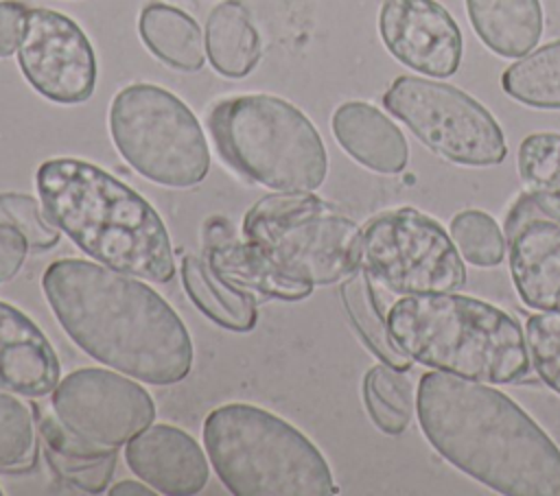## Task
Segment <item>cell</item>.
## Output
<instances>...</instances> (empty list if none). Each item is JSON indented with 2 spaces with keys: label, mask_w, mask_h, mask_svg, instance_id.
<instances>
[{
  "label": "cell",
  "mask_w": 560,
  "mask_h": 496,
  "mask_svg": "<svg viewBox=\"0 0 560 496\" xmlns=\"http://www.w3.org/2000/svg\"><path fill=\"white\" fill-rule=\"evenodd\" d=\"M35 184L48 221L96 262L158 284L175 275L162 216L105 168L55 157L37 168Z\"/></svg>",
  "instance_id": "3957f363"
},
{
  "label": "cell",
  "mask_w": 560,
  "mask_h": 496,
  "mask_svg": "<svg viewBox=\"0 0 560 496\" xmlns=\"http://www.w3.org/2000/svg\"><path fill=\"white\" fill-rule=\"evenodd\" d=\"M363 402L372 422L387 435L407 430L413 415L411 382L392 365H374L363 378Z\"/></svg>",
  "instance_id": "484cf974"
},
{
  "label": "cell",
  "mask_w": 560,
  "mask_h": 496,
  "mask_svg": "<svg viewBox=\"0 0 560 496\" xmlns=\"http://www.w3.org/2000/svg\"><path fill=\"white\" fill-rule=\"evenodd\" d=\"M332 133L339 146L361 166L396 175L409 162V144L402 131L365 101L341 103L332 114Z\"/></svg>",
  "instance_id": "ac0fdd59"
},
{
  "label": "cell",
  "mask_w": 560,
  "mask_h": 496,
  "mask_svg": "<svg viewBox=\"0 0 560 496\" xmlns=\"http://www.w3.org/2000/svg\"><path fill=\"white\" fill-rule=\"evenodd\" d=\"M378 33L389 55L420 74L446 79L462 63V31L435 0H383Z\"/></svg>",
  "instance_id": "4fadbf2b"
},
{
  "label": "cell",
  "mask_w": 560,
  "mask_h": 496,
  "mask_svg": "<svg viewBox=\"0 0 560 496\" xmlns=\"http://www.w3.org/2000/svg\"><path fill=\"white\" fill-rule=\"evenodd\" d=\"M243 236L298 284H335L361 267L363 229L313 192L258 199L243 216Z\"/></svg>",
  "instance_id": "52a82bcc"
},
{
  "label": "cell",
  "mask_w": 560,
  "mask_h": 496,
  "mask_svg": "<svg viewBox=\"0 0 560 496\" xmlns=\"http://www.w3.org/2000/svg\"><path fill=\"white\" fill-rule=\"evenodd\" d=\"M26 249V238L15 227L0 223V284L15 277V273L22 269Z\"/></svg>",
  "instance_id": "d6a6232c"
},
{
  "label": "cell",
  "mask_w": 560,
  "mask_h": 496,
  "mask_svg": "<svg viewBox=\"0 0 560 496\" xmlns=\"http://www.w3.org/2000/svg\"><path fill=\"white\" fill-rule=\"evenodd\" d=\"M203 253L219 275L256 293L260 302L271 297L295 302L308 297L313 291V286L282 277L252 243L236 240L232 225L221 216L210 219L203 227Z\"/></svg>",
  "instance_id": "e0dca14e"
},
{
  "label": "cell",
  "mask_w": 560,
  "mask_h": 496,
  "mask_svg": "<svg viewBox=\"0 0 560 496\" xmlns=\"http://www.w3.org/2000/svg\"><path fill=\"white\" fill-rule=\"evenodd\" d=\"M138 33L151 55L175 70L197 72L206 63V42L201 28L186 11L177 7L149 2L140 11Z\"/></svg>",
  "instance_id": "7402d4cb"
},
{
  "label": "cell",
  "mask_w": 560,
  "mask_h": 496,
  "mask_svg": "<svg viewBox=\"0 0 560 496\" xmlns=\"http://www.w3.org/2000/svg\"><path fill=\"white\" fill-rule=\"evenodd\" d=\"M153 492V487L142 485L140 481H120L109 487L112 496H151Z\"/></svg>",
  "instance_id": "e575fe53"
},
{
  "label": "cell",
  "mask_w": 560,
  "mask_h": 496,
  "mask_svg": "<svg viewBox=\"0 0 560 496\" xmlns=\"http://www.w3.org/2000/svg\"><path fill=\"white\" fill-rule=\"evenodd\" d=\"M416 415L451 465L503 496H560V448L503 391L446 371L420 376Z\"/></svg>",
  "instance_id": "7a4b0ae2"
},
{
  "label": "cell",
  "mask_w": 560,
  "mask_h": 496,
  "mask_svg": "<svg viewBox=\"0 0 560 496\" xmlns=\"http://www.w3.org/2000/svg\"><path fill=\"white\" fill-rule=\"evenodd\" d=\"M508 243L510 275L523 304L560 310V223L532 219Z\"/></svg>",
  "instance_id": "2e32d148"
},
{
  "label": "cell",
  "mask_w": 560,
  "mask_h": 496,
  "mask_svg": "<svg viewBox=\"0 0 560 496\" xmlns=\"http://www.w3.org/2000/svg\"><path fill=\"white\" fill-rule=\"evenodd\" d=\"M501 85L508 96L527 107L560 109V39L508 66Z\"/></svg>",
  "instance_id": "d4e9b609"
},
{
  "label": "cell",
  "mask_w": 560,
  "mask_h": 496,
  "mask_svg": "<svg viewBox=\"0 0 560 496\" xmlns=\"http://www.w3.org/2000/svg\"><path fill=\"white\" fill-rule=\"evenodd\" d=\"M206 57L228 79L247 76L260 59V35L238 0L219 2L206 20Z\"/></svg>",
  "instance_id": "44dd1931"
},
{
  "label": "cell",
  "mask_w": 560,
  "mask_h": 496,
  "mask_svg": "<svg viewBox=\"0 0 560 496\" xmlns=\"http://www.w3.org/2000/svg\"><path fill=\"white\" fill-rule=\"evenodd\" d=\"M125 461L142 483L166 496L199 494L210 479L201 446L171 424H153L131 437L125 444Z\"/></svg>",
  "instance_id": "5bb4252c"
},
{
  "label": "cell",
  "mask_w": 560,
  "mask_h": 496,
  "mask_svg": "<svg viewBox=\"0 0 560 496\" xmlns=\"http://www.w3.org/2000/svg\"><path fill=\"white\" fill-rule=\"evenodd\" d=\"M46 459L59 479L90 494H101L107 489L118 461L116 448L92 457H61L46 450Z\"/></svg>",
  "instance_id": "4dcf8cb0"
},
{
  "label": "cell",
  "mask_w": 560,
  "mask_h": 496,
  "mask_svg": "<svg viewBox=\"0 0 560 496\" xmlns=\"http://www.w3.org/2000/svg\"><path fill=\"white\" fill-rule=\"evenodd\" d=\"M525 345L538 378L560 395V310H542L525 323Z\"/></svg>",
  "instance_id": "f1b7e54d"
},
{
  "label": "cell",
  "mask_w": 560,
  "mask_h": 496,
  "mask_svg": "<svg viewBox=\"0 0 560 496\" xmlns=\"http://www.w3.org/2000/svg\"><path fill=\"white\" fill-rule=\"evenodd\" d=\"M208 129L225 164L276 192H313L328 173L324 140L308 116L273 94L214 103Z\"/></svg>",
  "instance_id": "8992f818"
},
{
  "label": "cell",
  "mask_w": 560,
  "mask_h": 496,
  "mask_svg": "<svg viewBox=\"0 0 560 496\" xmlns=\"http://www.w3.org/2000/svg\"><path fill=\"white\" fill-rule=\"evenodd\" d=\"M208 459L236 496H330L337 485L317 446L254 404H223L203 422Z\"/></svg>",
  "instance_id": "5b68a950"
},
{
  "label": "cell",
  "mask_w": 560,
  "mask_h": 496,
  "mask_svg": "<svg viewBox=\"0 0 560 496\" xmlns=\"http://www.w3.org/2000/svg\"><path fill=\"white\" fill-rule=\"evenodd\" d=\"M109 133L125 162L149 181L190 188L210 170V149L192 109L153 83L122 87L109 105Z\"/></svg>",
  "instance_id": "ba28073f"
},
{
  "label": "cell",
  "mask_w": 560,
  "mask_h": 496,
  "mask_svg": "<svg viewBox=\"0 0 560 496\" xmlns=\"http://www.w3.org/2000/svg\"><path fill=\"white\" fill-rule=\"evenodd\" d=\"M451 238L462 258L475 267H497L505 258L499 223L483 210H462L451 219Z\"/></svg>",
  "instance_id": "4316f807"
},
{
  "label": "cell",
  "mask_w": 560,
  "mask_h": 496,
  "mask_svg": "<svg viewBox=\"0 0 560 496\" xmlns=\"http://www.w3.org/2000/svg\"><path fill=\"white\" fill-rule=\"evenodd\" d=\"M518 177L540 212L560 223V133H529L516 155Z\"/></svg>",
  "instance_id": "cb8c5ba5"
},
{
  "label": "cell",
  "mask_w": 560,
  "mask_h": 496,
  "mask_svg": "<svg viewBox=\"0 0 560 496\" xmlns=\"http://www.w3.org/2000/svg\"><path fill=\"white\" fill-rule=\"evenodd\" d=\"M0 496H2V489H0Z\"/></svg>",
  "instance_id": "d590c367"
},
{
  "label": "cell",
  "mask_w": 560,
  "mask_h": 496,
  "mask_svg": "<svg viewBox=\"0 0 560 496\" xmlns=\"http://www.w3.org/2000/svg\"><path fill=\"white\" fill-rule=\"evenodd\" d=\"M0 223L15 227L33 249L59 243V229L48 221L42 201L24 192H0Z\"/></svg>",
  "instance_id": "f546056e"
},
{
  "label": "cell",
  "mask_w": 560,
  "mask_h": 496,
  "mask_svg": "<svg viewBox=\"0 0 560 496\" xmlns=\"http://www.w3.org/2000/svg\"><path fill=\"white\" fill-rule=\"evenodd\" d=\"M385 109L433 153L462 166H494L508 155L497 118L455 85L402 74L383 94Z\"/></svg>",
  "instance_id": "30bf717a"
},
{
  "label": "cell",
  "mask_w": 560,
  "mask_h": 496,
  "mask_svg": "<svg viewBox=\"0 0 560 496\" xmlns=\"http://www.w3.org/2000/svg\"><path fill=\"white\" fill-rule=\"evenodd\" d=\"M387 330L420 365L479 382H516L532 365L516 319L468 295L400 297L387 310Z\"/></svg>",
  "instance_id": "277c9868"
},
{
  "label": "cell",
  "mask_w": 560,
  "mask_h": 496,
  "mask_svg": "<svg viewBox=\"0 0 560 496\" xmlns=\"http://www.w3.org/2000/svg\"><path fill=\"white\" fill-rule=\"evenodd\" d=\"M28 7L20 0H0V59L13 55L20 46Z\"/></svg>",
  "instance_id": "1f68e13d"
},
{
  "label": "cell",
  "mask_w": 560,
  "mask_h": 496,
  "mask_svg": "<svg viewBox=\"0 0 560 496\" xmlns=\"http://www.w3.org/2000/svg\"><path fill=\"white\" fill-rule=\"evenodd\" d=\"M538 216H542L540 208L527 192H523L505 214V240H510L525 223H529L532 219H538Z\"/></svg>",
  "instance_id": "836d02e7"
},
{
  "label": "cell",
  "mask_w": 560,
  "mask_h": 496,
  "mask_svg": "<svg viewBox=\"0 0 560 496\" xmlns=\"http://www.w3.org/2000/svg\"><path fill=\"white\" fill-rule=\"evenodd\" d=\"M66 334L94 361L149 385H175L192 367V339L173 306L136 275L66 258L42 275Z\"/></svg>",
  "instance_id": "6da1fadb"
},
{
  "label": "cell",
  "mask_w": 560,
  "mask_h": 496,
  "mask_svg": "<svg viewBox=\"0 0 560 496\" xmlns=\"http://www.w3.org/2000/svg\"><path fill=\"white\" fill-rule=\"evenodd\" d=\"M18 63L31 87L59 105H77L96 87V55L85 31L55 9H28Z\"/></svg>",
  "instance_id": "7c38bea8"
},
{
  "label": "cell",
  "mask_w": 560,
  "mask_h": 496,
  "mask_svg": "<svg viewBox=\"0 0 560 496\" xmlns=\"http://www.w3.org/2000/svg\"><path fill=\"white\" fill-rule=\"evenodd\" d=\"M61 380V365L44 330L20 308L0 302V389L42 398Z\"/></svg>",
  "instance_id": "9a60e30c"
},
{
  "label": "cell",
  "mask_w": 560,
  "mask_h": 496,
  "mask_svg": "<svg viewBox=\"0 0 560 496\" xmlns=\"http://www.w3.org/2000/svg\"><path fill=\"white\" fill-rule=\"evenodd\" d=\"M341 299L352 319L357 332L368 343V347L385 363L400 371L409 369V356L392 341L387 323L383 319V304L378 302L372 277L363 267L350 273L341 284Z\"/></svg>",
  "instance_id": "603a6c76"
},
{
  "label": "cell",
  "mask_w": 560,
  "mask_h": 496,
  "mask_svg": "<svg viewBox=\"0 0 560 496\" xmlns=\"http://www.w3.org/2000/svg\"><path fill=\"white\" fill-rule=\"evenodd\" d=\"M35 454V424L24 402L0 389V470H18Z\"/></svg>",
  "instance_id": "83f0119b"
},
{
  "label": "cell",
  "mask_w": 560,
  "mask_h": 496,
  "mask_svg": "<svg viewBox=\"0 0 560 496\" xmlns=\"http://www.w3.org/2000/svg\"><path fill=\"white\" fill-rule=\"evenodd\" d=\"M466 11L477 37L501 57H525L542 35L540 0H466Z\"/></svg>",
  "instance_id": "d6986e66"
},
{
  "label": "cell",
  "mask_w": 560,
  "mask_h": 496,
  "mask_svg": "<svg viewBox=\"0 0 560 496\" xmlns=\"http://www.w3.org/2000/svg\"><path fill=\"white\" fill-rule=\"evenodd\" d=\"M361 267L376 288L396 297L455 293L466 267L444 227L416 208L385 210L368 221Z\"/></svg>",
  "instance_id": "9c48e42d"
},
{
  "label": "cell",
  "mask_w": 560,
  "mask_h": 496,
  "mask_svg": "<svg viewBox=\"0 0 560 496\" xmlns=\"http://www.w3.org/2000/svg\"><path fill=\"white\" fill-rule=\"evenodd\" d=\"M182 284L190 302L217 326L232 332H249L256 328V297L219 275L206 258H182Z\"/></svg>",
  "instance_id": "ffe728a7"
},
{
  "label": "cell",
  "mask_w": 560,
  "mask_h": 496,
  "mask_svg": "<svg viewBox=\"0 0 560 496\" xmlns=\"http://www.w3.org/2000/svg\"><path fill=\"white\" fill-rule=\"evenodd\" d=\"M50 409L63 426L101 448L125 446L155 420V402L142 385L101 367L63 376Z\"/></svg>",
  "instance_id": "8fae6325"
}]
</instances>
